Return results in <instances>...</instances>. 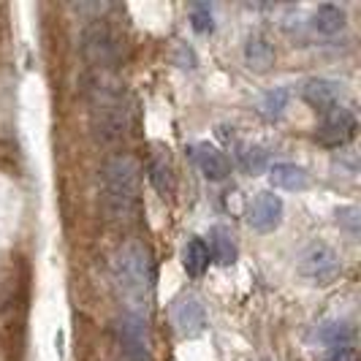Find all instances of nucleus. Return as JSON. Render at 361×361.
I'll return each instance as SVG.
<instances>
[{
    "label": "nucleus",
    "mask_w": 361,
    "mask_h": 361,
    "mask_svg": "<svg viewBox=\"0 0 361 361\" xmlns=\"http://www.w3.org/2000/svg\"><path fill=\"white\" fill-rule=\"evenodd\" d=\"M117 345H120V361H155L149 350L147 337V318L123 312L117 321Z\"/></svg>",
    "instance_id": "obj_5"
},
{
    "label": "nucleus",
    "mask_w": 361,
    "mask_h": 361,
    "mask_svg": "<svg viewBox=\"0 0 361 361\" xmlns=\"http://www.w3.org/2000/svg\"><path fill=\"white\" fill-rule=\"evenodd\" d=\"M269 182L280 190H307L310 188V174L307 169L296 166V163H274L269 169Z\"/></svg>",
    "instance_id": "obj_13"
},
{
    "label": "nucleus",
    "mask_w": 361,
    "mask_h": 361,
    "mask_svg": "<svg viewBox=\"0 0 361 361\" xmlns=\"http://www.w3.org/2000/svg\"><path fill=\"white\" fill-rule=\"evenodd\" d=\"M274 60H277V52H274V44H271L269 38L261 36V33L247 38V44H245V63H247L250 71H269L271 66H274Z\"/></svg>",
    "instance_id": "obj_14"
},
{
    "label": "nucleus",
    "mask_w": 361,
    "mask_h": 361,
    "mask_svg": "<svg viewBox=\"0 0 361 361\" xmlns=\"http://www.w3.org/2000/svg\"><path fill=\"white\" fill-rule=\"evenodd\" d=\"M196 163H199L201 174L209 182H223L231 174V163L226 158V152L212 145L196 147Z\"/></svg>",
    "instance_id": "obj_12"
},
{
    "label": "nucleus",
    "mask_w": 361,
    "mask_h": 361,
    "mask_svg": "<svg viewBox=\"0 0 361 361\" xmlns=\"http://www.w3.org/2000/svg\"><path fill=\"white\" fill-rule=\"evenodd\" d=\"M147 177H149V185L158 190V196H163V199L174 196V190H177V174H174V161H171L169 149L155 147V149L149 152Z\"/></svg>",
    "instance_id": "obj_10"
},
{
    "label": "nucleus",
    "mask_w": 361,
    "mask_h": 361,
    "mask_svg": "<svg viewBox=\"0 0 361 361\" xmlns=\"http://www.w3.org/2000/svg\"><path fill=\"white\" fill-rule=\"evenodd\" d=\"M182 264H185V271L190 277H201L207 267H209V250H207V242L204 239H190L185 245V253H182Z\"/></svg>",
    "instance_id": "obj_17"
},
{
    "label": "nucleus",
    "mask_w": 361,
    "mask_h": 361,
    "mask_svg": "<svg viewBox=\"0 0 361 361\" xmlns=\"http://www.w3.org/2000/svg\"><path fill=\"white\" fill-rule=\"evenodd\" d=\"M171 326L185 340H193V337L204 334V329H207V307H204V302L196 293H182L171 302Z\"/></svg>",
    "instance_id": "obj_7"
},
{
    "label": "nucleus",
    "mask_w": 361,
    "mask_h": 361,
    "mask_svg": "<svg viewBox=\"0 0 361 361\" xmlns=\"http://www.w3.org/2000/svg\"><path fill=\"white\" fill-rule=\"evenodd\" d=\"M283 212H286L283 199L269 193V190H261V193H255L250 207H247V223L258 234H269L283 223Z\"/></svg>",
    "instance_id": "obj_9"
},
{
    "label": "nucleus",
    "mask_w": 361,
    "mask_h": 361,
    "mask_svg": "<svg viewBox=\"0 0 361 361\" xmlns=\"http://www.w3.org/2000/svg\"><path fill=\"white\" fill-rule=\"evenodd\" d=\"M82 52L85 57L95 63L98 68H111L120 63V44H117V36L111 33V27L104 25V22H95L85 30L82 36Z\"/></svg>",
    "instance_id": "obj_6"
},
{
    "label": "nucleus",
    "mask_w": 361,
    "mask_h": 361,
    "mask_svg": "<svg viewBox=\"0 0 361 361\" xmlns=\"http://www.w3.org/2000/svg\"><path fill=\"white\" fill-rule=\"evenodd\" d=\"M142 169L130 155H114L101 169V204L109 220L128 223L139 209Z\"/></svg>",
    "instance_id": "obj_2"
},
{
    "label": "nucleus",
    "mask_w": 361,
    "mask_h": 361,
    "mask_svg": "<svg viewBox=\"0 0 361 361\" xmlns=\"http://www.w3.org/2000/svg\"><path fill=\"white\" fill-rule=\"evenodd\" d=\"M356 128H359V123H356V117H353L350 109L334 106L331 111L324 114V126L318 128L315 142L329 147V149H337V147H345L348 142H353Z\"/></svg>",
    "instance_id": "obj_8"
},
{
    "label": "nucleus",
    "mask_w": 361,
    "mask_h": 361,
    "mask_svg": "<svg viewBox=\"0 0 361 361\" xmlns=\"http://www.w3.org/2000/svg\"><path fill=\"white\" fill-rule=\"evenodd\" d=\"M239 161H242V166H245L250 174H258V171L267 166V152H264L261 147H242Z\"/></svg>",
    "instance_id": "obj_21"
},
{
    "label": "nucleus",
    "mask_w": 361,
    "mask_h": 361,
    "mask_svg": "<svg viewBox=\"0 0 361 361\" xmlns=\"http://www.w3.org/2000/svg\"><path fill=\"white\" fill-rule=\"evenodd\" d=\"M207 250H209V258L217 261L220 267H231L236 261L234 236L228 234L223 226H215V228L209 231V245H207Z\"/></svg>",
    "instance_id": "obj_16"
},
{
    "label": "nucleus",
    "mask_w": 361,
    "mask_h": 361,
    "mask_svg": "<svg viewBox=\"0 0 361 361\" xmlns=\"http://www.w3.org/2000/svg\"><path fill=\"white\" fill-rule=\"evenodd\" d=\"M324 361H359V350L353 345H337L326 353Z\"/></svg>",
    "instance_id": "obj_23"
},
{
    "label": "nucleus",
    "mask_w": 361,
    "mask_h": 361,
    "mask_svg": "<svg viewBox=\"0 0 361 361\" xmlns=\"http://www.w3.org/2000/svg\"><path fill=\"white\" fill-rule=\"evenodd\" d=\"M302 98L307 101L312 109L318 111H331L334 106H340L343 98V85L331 82V79H310L307 85L302 87Z\"/></svg>",
    "instance_id": "obj_11"
},
{
    "label": "nucleus",
    "mask_w": 361,
    "mask_h": 361,
    "mask_svg": "<svg viewBox=\"0 0 361 361\" xmlns=\"http://www.w3.org/2000/svg\"><path fill=\"white\" fill-rule=\"evenodd\" d=\"M288 101H290L288 87H274V90H269L261 98V106L258 109H261V114H264L267 120H280L286 106H288Z\"/></svg>",
    "instance_id": "obj_18"
},
{
    "label": "nucleus",
    "mask_w": 361,
    "mask_h": 361,
    "mask_svg": "<svg viewBox=\"0 0 361 361\" xmlns=\"http://www.w3.org/2000/svg\"><path fill=\"white\" fill-rule=\"evenodd\" d=\"M345 25H348V14L334 3H321L310 17V27L321 36H337L340 30H345Z\"/></svg>",
    "instance_id": "obj_15"
},
{
    "label": "nucleus",
    "mask_w": 361,
    "mask_h": 361,
    "mask_svg": "<svg viewBox=\"0 0 361 361\" xmlns=\"http://www.w3.org/2000/svg\"><path fill=\"white\" fill-rule=\"evenodd\" d=\"M111 280L120 290L126 312L147 318V302L152 290V258L147 245L128 239L111 255Z\"/></svg>",
    "instance_id": "obj_1"
},
{
    "label": "nucleus",
    "mask_w": 361,
    "mask_h": 361,
    "mask_svg": "<svg viewBox=\"0 0 361 361\" xmlns=\"http://www.w3.org/2000/svg\"><path fill=\"white\" fill-rule=\"evenodd\" d=\"M87 106H90V123L98 142L111 145V142H120L126 136V90L114 76H109L104 71L90 76V82H87Z\"/></svg>",
    "instance_id": "obj_3"
},
{
    "label": "nucleus",
    "mask_w": 361,
    "mask_h": 361,
    "mask_svg": "<svg viewBox=\"0 0 361 361\" xmlns=\"http://www.w3.org/2000/svg\"><path fill=\"white\" fill-rule=\"evenodd\" d=\"M190 22L199 33H212L215 30V17H212V8L207 3H196L190 6Z\"/></svg>",
    "instance_id": "obj_20"
},
{
    "label": "nucleus",
    "mask_w": 361,
    "mask_h": 361,
    "mask_svg": "<svg viewBox=\"0 0 361 361\" xmlns=\"http://www.w3.org/2000/svg\"><path fill=\"white\" fill-rule=\"evenodd\" d=\"M296 271L305 280H310L312 286H331L343 274V258L326 242H310L307 247L299 253Z\"/></svg>",
    "instance_id": "obj_4"
},
{
    "label": "nucleus",
    "mask_w": 361,
    "mask_h": 361,
    "mask_svg": "<svg viewBox=\"0 0 361 361\" xmlns=\"http://www.w3.org/2000/svg\"><path fill=\"white\" fill-rule=\"evenodd\" d=\"M337 226H343V228H348L350 234L356 236L359 234V209H356V207L340 209V212H337Z\"/></svg>",
    "instance_id": "obj_22"
},
{
    "label": "nucleus",
    "mask_w": 361,
    "mask_h": 361,
    "mask_svg": "<svg viewBox=\"0 0 361 361\" xmlns=\"http://www.w3.org/2000/svg\"><path fill=\"white\" fill-rule=\"evenodd\" d=\"M318 337H321L326 345H331V348H337V345H350L353 329H350V324H345V321H331V324H324L318 329Z\"/></svg>",
    "instance_id": "obj_19"
}]
</instances>
